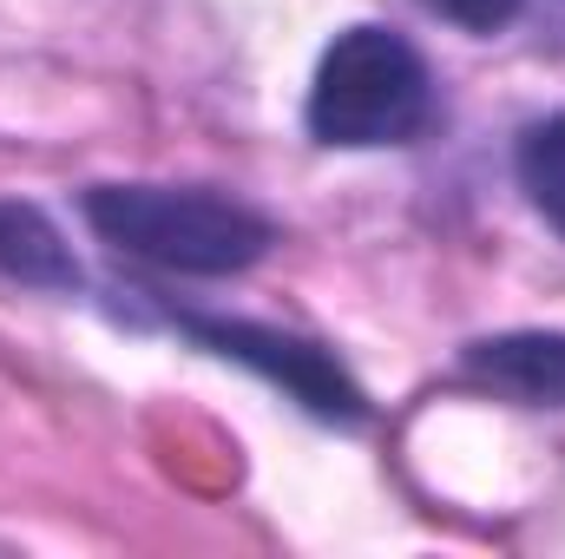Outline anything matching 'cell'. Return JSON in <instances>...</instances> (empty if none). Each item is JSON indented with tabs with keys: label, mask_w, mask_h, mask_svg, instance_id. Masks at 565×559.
<instances>
[{
	"label": "cell",
	"mask_w": 565,
	"mask_h": 559,
	"mask_svg": "<svg viewBox=\"0 0 565 559\" xmlns=\"http://www.w3.org/2000/svg\"><path fill=\"white\" fill-rule=\"evenodd\" d=\"M86 218L106 244L132 251L158 271L184 277H231L270 251V218L224 191H178V184H99Z\"/></svg>",
	"instance_id": "1"
},
{
	"label": "cell",
	"mask_w": 565,
	"mask_h": 559,
	"mask_svg": "<svg viewBox=\"0 0 565 559\" xmlns=\"http://www.w3.org/2000/svg\"><path fill=\"white\" fill-rule=\"evenodd\" d=\"M427 119L422 53L388 27H349L309 93V126L322 145H395Z\"/></svg>",
	"instance_id": "2"
},
{
	"label": "cell",
	"mask_w": 565,
	"mask_h": 559,
	"mask_svg": "<svg viewBox=\"0 0 565 559\" xmlns=\"http://www.w3.org/2000/svg\"><path fill=\"white\" fill-rule=\"evenodd\" d=\"M204 342H217L224 356H237V362H250V369H264L270 382H282L302 409H316V415L329 421H355L362 415V389L316 349V342H296V336H277V329H250V323H191Z\"/></svg>",
	"instance_id": "3"
},
{
	"label": "cell",
	"mask_w": 565,
	"mask_h": 559,
	"mask_svg": "<svg viewBox=\"0 0 565 559\" xmlns=\"http://www.w3.org/2000/svg\"><path fill=\"white\" fill-rule=\"evenodd\" d=\"M467 369L520 402L540 409H565V336L553 329H526V336H493L467 349Z\"/></svg>",
	"instance_id": "4"
},
{
	"label": "cell",
	"mask_w": 565,
	"mask_h": 559,
	"mask_svg": "<svg viewBox=\"0 0 565 559\" xmlns=\"http://www.w3.org/2000/svg\"><path fill=\"white\" fill-rule=\"evenodd\" d=\"M0 271L20 283H46V289H73L79 264L60 244V231L33 211V204H0Z\"/></svg>",
	"instance_id": "5"
},
{
	"label": "cell",
	"mask_w": 565,
	"mask_h": 559,
	"mask_svg": "<svg viewBox=\"0 0 565 559\" xmlns=\"http://www.w3.org/2000/svg\"><path fill=\"white\" fill-rule=\"evenodd\" d=\"M520 178H526V198L540 204V218L565 231V119L533 126L520 145Z\"/></svg>",
	"instance_id": "6"
},
{
	"label": "cell",
	"mask_w": 565,
	"mask_h": 559,
	"mask_svg": "<svg viewBox=\"0 0 565 559\" xmlns=\"http://www.w3.org/2000/svg\"><path fill=\"white\" fill-rule=\"evenodd\" d=\"M434 13H447L454 27H473V33H493L520 13V0H427Z\"/></svg>",
	"instance_id": "7"
}]
</instances>
